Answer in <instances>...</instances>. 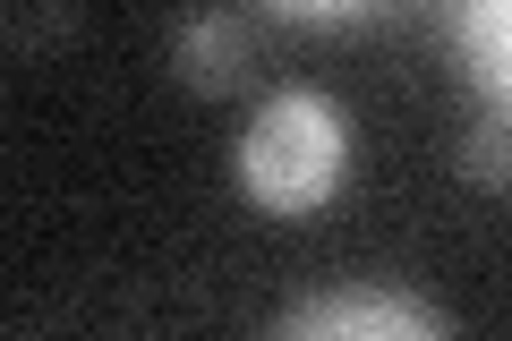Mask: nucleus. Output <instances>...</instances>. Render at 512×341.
<instances>
[{
	"label": "nucleus",
	"instance_id": "nucleus-1",
	"mask_svg": "<svg viewBox=\"0 0 512 341\" xmlns=\"http://www.w3.org/2000/svg\"><path fill=\"white\" fill-rule=\"evenodd\" d=\"M350 171V120L316 86H282L256 103L248 137H239V188L248 205H265L274 222H308L333 205Z\"/></svg>",
	"mask_w": 512,
	"mask_h": 341
},
{
	"label": "nucleus",
	"instance_id": "nucleus-2",
	"mask_svg": "<svg viewBox=\"0 0 512 341\" xmlns=\"http://www.w3.org/2000/svg\"><path fill=\"white\" fill-rule=\"evenodd\" d=\"M274 333H291V341H436V333H453V316L410 299V290H325V299L282 307Z\"/></svg>",
	"mask_w": 512,
	"mask_h": 341
},
{
	"label": "nucleus",
	"instance_id": "nucleus-3",
	"mask_svg": "<svg viewBox=\"0 0 512 341\" xmlns=\"http://www.w3.org/2000/svg\"><path fill=\"white\" fill-rule=\"evenodd\" d=\"M248 60H256V35H248L239 9H188L171 26V77L188 94H231L248 77Z\"/></svg>",
	"mask_w": 512,
	"mask_h": 341
},
{
	"label": "nucleus",
	"instance_id": "nucleus-4",
	"mask_svg": "<svg viewBox=\"0 0 512 341\" xmlns=\"http://www.w3.org/2000/svg\"><path fill=\"white\" fill-rule=\"evenodd\" d=\"M453 52L487 111H512V0H453Z\"/></svg>",
	"mask_w": 512,
	"mask_h": 341
},
{
	"label": "nucleus",
	"instance_id": "nucleus-5",
	"mask_svg": "<svg viewBox=\"0 0 512 341\" xmlns=\"http://www.w3.org/2000/svg\"><path fill=\"white\" fill-rule=\"evenodd\" d=\"M461 180L470 188H512V111H487L461 137Z\"/></svg>",
	"mask_w": 512,
	"mask_h": 341
},
{
	"label": "nucleus",
	"instance_id": "nucleus-6",
	"mask_svg": "<svg viewBox=\"0 0 512 341\" xmlns=\"http://www.w3.org/2000/svg\"><path fill=\"white\" fill-rule=\"evenodd\" d=\"M274 18H291V26H350V18H367V9H384V0H265Z\"/></svg>",
	"mask_w": 512,
	"mask_h": 341
}]
</instances>
